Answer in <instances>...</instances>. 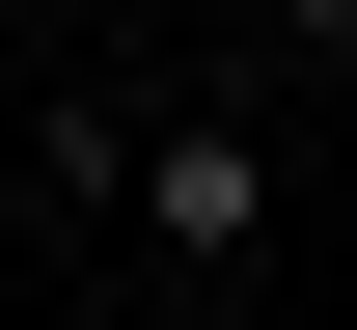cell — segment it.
Returning a JSON list of instances; mask_svg holds the SVG:
<instances>
[{
  "label": "cell",
  "instance_id": "1",
  "mask_svg": "<svg viewBox=\"0 0 357 330\" xmlns=\"http://www.w3.org/2000/svg\"><path fill=\"white\" fill-rule=\"evenodd\" d=\"M137 248H165V276H248L275 248V138L248 110H165V138H137Z\"/></svg>",
  "mask_w": 357,
  "mask_h": 330
},
{
  "label": "cell",
  "instance_id": "2",
  "mask_svg": "<svg viewBox=\"0 0 357 330\" xmlns=\"http://www.w3.org/2000/svg\"><path fill=\"white\" fill-rule=\"evenodd\" d=\"M303 55H357V0H303Z\"/></svg>",
  "mask_w": 357,
  "mask_h": 330
}]
</instances>
